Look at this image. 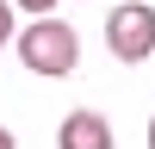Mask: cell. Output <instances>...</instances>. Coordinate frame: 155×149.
<instances>
[{
  "label": "cell",
  "instance_id": "6da1fadb",
  "mask_svg": "<svg viewBox=\"0 0 155 149\" xmlns=\"http://www.w3.org/2000/svg\"><path fill=\"white\" fill-rule=\"evenodd\" d=\"M12 44H19V62L31 74H68L74 62H81V31L62 25V19H50V12H37Z\"/></svg>",
  "mask_w": 155,
  "mask_h": 149
},
{
  "label": "cell",
  "instance_id": "7a4b0ae2",
  "mask_svg": "<svg viewBox=\"0 0 155 149\" xmlns=\"http://www.w3.org/2000/svg\"><path fill=\"white\" fill-rule=\"evenodd\" d=\"M106 44L118 62H143L155 56V6H143V0H130V6H118L106 19Z\"/></svg>",
  "mask_w": 155,
  "mask_h": 149
},
{
  "label": "cell",
  "instance_id": "3957f363",
  "mask_svg": "<svg viewBox=\"0 0 155 149\" xmlns=\"http://www.w3.org/2000/svg\"><path fill=\"white\" fill-rule=\"evenodd\" d=\"M56 143L62 149H112V124L99 118V112H68V118H62V131H56Z\"/></svg>",
  "mask_w": 155,
  "mask_h": 149
},
{
  "label": "cell",
  "instance_id": "277c9868",
  "mask_svg": "<svg viewBox=\"0 0 155 149\" xmlns=\"http://www.w3.org/2000/svg\"><path fill=\"white\" fill-rule=\"evenodd\" d=\"M0 44H12V0H0Z\"/></svg>",
  "mask_w": 155,
  "mask_h": 149
},
{
  "label": "cell",
  "instance_id": "5b68a950",
  "mask_svg": "<svg viewBox=\"0 0 155 149\" xmlns=\"http://www.w3.org/2000/svg\"><path fill=\"white\" fill-rule=\"evenodd\" d=\"M12 6H25V12H31V19H37V12H50V6H56V0H12Z\"/></svg>",
  "mask_w": 155,
  "mask_h": 149
},
{
  "label": "cell",
  "instance_id": "8992f818",
  "mask_svg": "<svg viewBox=\"0 0 155 149\" xmlns=\"http://www.w3.org/2000/svg\"><path fill=\"white\" fill-rule=\"evenodd\" d=\"M0 149H19V143H12V131H6V124H0Z\"/></svg>",
  "mask_w": 155,
  "mask_h": 149
},
{
  "label": "cell",
  "instance_id": "52a82bcc",
  "mask_svg": "<svg viewBox=\"0 0 155 149\" xmlns=\"http://www.w3.org/2000/svg\"><path fill=\"white\" fill-rule=\"evenodd\" d=\"M149 149H155V118H149Z\"/></svg>",
  "mask_w": 155,
  "mask_h": 149
}]
</instances>
